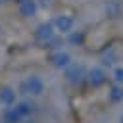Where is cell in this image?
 I'll return each instance as SVG.
<instances>
[{"instance_id": "cell-15", "label": "cell", "mask_w": 123, "mask_h": 123, "mask_svg": "<svg viewBox=\"0 0 123 123\" xmlns=\"http://www.w3.org/2000/svg\"><path fill=\"white\" fill-rule=\"evenodd\" d=\"M111 77L117 85H123V65H115L113 71H111Z\"/></svg>"}, {"instance_id": "cell-17", "label": "cell", "mask_w": 123, "mask_h": 123, "mask_svg": "<svg viewBox=\"0 0 123 123\" xmlns=\"http://www.w3.org/2000/svg\"><path fill=\"white\" fill-rule=\"evenodd\" d=\"M13 2H17V4H23V2H27V0H13Z\"/></svg>"}, {"instance_id": "cell-4", "label": "cell", "mask_w": 123, "mask_h": 123, "mask_svg": "<svg viewBox=\"0 0 123 123\" xmlns=\"http://www.w3.org/2000/svg\"><path fill=\"white\" fill-rule=\"evenodd\" d=\"M54 35H56V27H54L52 21H44V23H40V25L35 29V33H33V37H35V40H37L38 44H46Z\"/></svg>"}, {"instance_id": "cell-1", "label": "cell", "mask_w": 123, "mask_h": 123, "mask_svg": "<svg viewBox=\"0 0 123 123\" xmlns=\"http://www.w3.org/2000/svg\"><path fill=\"white\" fill-rule=\"evenodd\" d=\"M19 90L21 94H27V96H40L44 92V81L38 75H29L21 81Z\"/></svg>"}, {"instance_id": "cell-9", "label": "cell", "mask_w": 123, "mask_h": 123, "mask_svg": "<svg viewBox=\"0 0 123 123\" xmlns=\"http://www.w3.org/2000/svg\"><path fill=\"white\" fill-rule=\"evenodd\" d=\"M2 119H4V123H21V121H23V117H21V113L17 111L15 106H8V108L4 110V113H2Z\"/></svg>"}, {"instance_id": "cell-14", "label": "cell", "mask_w": 123, "mask_h": 123, "mask_svg": "<svg viewBox=\"0 0 123 123\" xmlns=\"http://www.w3.org/2000/svg\"><path fill=\"white\" fill-rule=\"evenodd\" d=\"M67 40H69L71 44H83V42H85V33H83V31H71Z\"/></svg>"}, {"instance_id": "cell-19", "label": "cell", "mask_w": 123, "mask_h": 123, "mask_svg": "<svg viewBox=\"0 0 123 123\" xmlns=\"http://www.w3.org/2000/svg\"><path fill=\"white\" fill-rule=\"evenodd\" d=\"M2 2H8V0H0V4H2Z\"/></svg>"}, {"instance_id": "cell-3", "label": "cell", "mask_w": 123, "mask_h": 123, "mask_svg": "<svg viewBox=\"0 0 123 123\" xmlns=\"http://www.w3.org/2000/svg\"><path fill=\"white\" fill-rule=\"evenodd\" d=\"M85 81L88 83V86L98 88V86H102V85L108 83V71L104 69V65H92V67L86 69Z\"/></svg>"}, {"instance_id": "cell-16", "label": "cell", "mask_w": 123, "mask_h": 123, "mask_svg": "<svg viewBox=\"0 0 123 123\" xmlns=\"http://www.w3.org/2000/svg\"><path fill=\"white\" fill-rule=\"evenodd\" d=\"M106 13H108V15H115V13H117V4H115V2H110V4L106 6Z\"/></svg>"}, {"instance_id": "cell-13", "label": "cell", "mask_w": 123, "mask_h": 123, "mask_svg": "<svg viewBox=\"0 0 123 123\" xmlns=\"http://www.w3.org/2000/svg\"><path fill=\"white\" fill-rule=\"evenodd\" d=\"M62 44H63V38H62V37H58V35H54V37H52L44 46H46L48 50H52V52H54V50H62Z\"/></svg>"}, {"instance_id": "cell-7", "label": "cell", "mask_w": 123, "mask_h": 123, "mask_svg": "<svg viewBox=\"0 0 123 123\" xmlns=\"http://www.w3.org/2000/svg\"><path fill=\"white\" fill-rule=\"evenodd\" d=\"M15 102H17V92H15V88H12V86H2L0 88V104L2 106H15Z\"/></svg>"}, {"instance_id": "cell-5", "label": "cell", "mask_w": 123, "mask_h": 123, "mask_svg": "<svg viewBox=\"0 0 123 123\" xmlns=\"http://www.w3.org/2000/svg\"><path fill=\"white\" fill-rule=\"evenodd\" d=\"M48 62H50L52 67H56V69H65V67L71 63V54L65 52V50H54V52H50Z\"/></svg>"}, {"instance_id": "cell-11", "label": "cell", "mask_w": 123, "mask_h": 123, "mask_svg": "<svg viewBox=\"0 0 123 123\" xmlns=\"http://www.w3.org/2000/svg\"><path fill=\"white\" fill-rule=\"evenodd\" d=\"M37 10H38V6H37L35 0H27V2L19 4V13H21L23 17H33V15L37 13Z\"/></svg>"}, {"instance_id": "cell-8", "label": "cell", "mask_w": 123, "mask_h": 123, "mask_svg": "<svg viewBox=\"0 0 123 123\" xmlns=\"http://www.w3.org/2000/svg\"><path fill=\"white\" fill-rule=\"evenodd\" d=\"M100 62H102V65H108V67L115 65V62H117V52H115V48H113V46H106V48L102 50V54H100Z\"/></svg>"}, {"instance_id": "cell-10", "label": "cell", "mask_w": 123, "mask_h": 123, "mask_svg": "<svg viewBox=\"0 0 123 123\" xmlns=\"http://www.w3.org/2000/svg\"><path fill=\"white\" fill-rule=\"evenodd\" d=\"M108 100H110L111 104H119V102H123V85L113 83V85L110 86V90H108Z\"/></svg>"}, {"instance_id": "cell-2", "label": "cell", "mask_w": 123, "mask_h": 123, "mask_svg": "<svg viewBox=\"0 0 123 123\" xmlns=\"http://www.w3.org/2000/svg\"><path fill=\"white\" fill-rule=\"evenodd\" d=\"M85 77H86V67L83 65V63H75V62H71L65 69H63V79L69 83V85H81L83 81H85Z\"/></svg>"}, {"instance_id": "cell-6", "label": "cell", "mask_w": 123, "mask_h": 123, "mask_svg": "<svg viewBox=\"0 0 123 123\" xmlns=\"http://www.w3.org/2000/svg\"><path fill=\"white\" fill-rule=\"evenodd\" d=\"M52 23H54V27H56V31L58 33H62V35H69L73 29H75V19L71 17V15H56L54 19H52Z\"/></svg>"}, {"instance_id": "cell-18", "label": "cell", "mask_w": 123, "mask_h": 123, "mask_svg": "<svg viewBox=\"0 0 123 123\" xmlns=\"http://www.w3.org/2000/svg\"><path fill=\"white\" fill-rule=\"evenodd\" d=\"M119 123H123V113H121V115H119Z\"/></svg>"}, {"instance_id": "cell-12", "label": "cell", "mask_w": 123, "mask_h": 123, "mask_svg": "<svg viewBox=\"0 0 123 123\" xmlns=\"http://www.w3.org/2000/svg\"><path fill=\"white\" fill-rule=\"evenodd\" d=\"M15 108H17V111L21 113V117L25 119V117H29L33 111H35V104L31 102V100H21V102H15Z\"/></svg>"}]
</instances>
